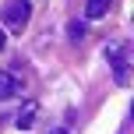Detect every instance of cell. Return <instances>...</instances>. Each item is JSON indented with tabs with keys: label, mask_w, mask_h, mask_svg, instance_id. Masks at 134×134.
Returning a JSON list of instances; mask_svg holds the SVG:
<instances>
[{
	"label": "cell",
	"mask_w": 134,
	"mask_h": 134,
	"mask_svg": "<svg viewBox=\"0 0 134 134\" xmlns=\"http://www.w3.org/2000/svg\"><path fill=\"white\" fill-rule=\"evenodd\" d=\"M106 60L113 64V78H116V85H127V78H131V71H127V64H131V46H127L124 39L106 42Z\"/></svg>",
	"instance_id": "6da1fadb"
},
{
	"label": "cell",
	"mask_w": 134,
	"mask_h": 134,
	"mask_svg": "<svg viewBox=\"0 0 134 134\" xmlns=\"http://www.w3.org/2000/svg\"><path fill=\"white\" fill-rule=\"evenodd\" d=\"M28 18H32V4L28 0H11V4L4 7V28L7 32H25V25H28Z\"/></svg>",
	"instance_id": "7a4b0ae2"
},
{
	"label": "cell",
	"mask_w": 134,
	"mask_h": 134,
	"mask_svg": "<svg viewBox=\"0 0 134 134\" xmlns=\"http://www.w3.org/2000/svg\"><path fill=\"white\" fill-rule=\"evenodd\" d=\"M18 92H21V81L14 78V74L0 71V99H11V95H18Z\"/></svg>",
	"instance_id": "3957f363"
},
{
	"label": "cell",
	"mask_w": 134,
	"mask_h": 134,
	"mask_svg": "<svg viewBox=\"0 0 134 134\" xmlns=\"http://www.w3.org/2000/svg\"><path fill=\"white\" fill-rule=\"evenodd\" d=\"M35 113H39V106H35V102H25V106L18 109V116H14V124H18L21 131H28L35 124Z\"/></svg>",
	"instance_id": "277c9868"
},
{
	"label": "cell",
	"mask_w": 134,
	"mask_h": 134,
	"mask_svg": "<svg viewBox=\"0 0 134 134\" xmlns=\"http://www.w3.org/2000/svg\"><path fill=\"white\" fill-rule=\"evenodd\" d=\"M109 4H113V0H88V4H85V14H88V18H102V14L109 11Z\"/></svg>",
	"instance_id": "5b68a950"
},
{
	"label": "cell",
	"mask_w": 134,
	"mask_h": 134,
	"mask_svg": "<svg viewBox=\"0 0 134 134\" xmlns=\"http://www.w3.org/2000/svg\"><path fill=\"white\" fill-rule=\"evenodd\" d=\"M67 32H71V39H81V35H85V21H71Z\"/></svg>",
	"instance_id": "8992f818"
},
{
	"label": "cell",
	"mask_w": 134,
	"mask_h": 134,
	"mask_svg": "<svg viewBox=\"0 0 134 134\" xmlns=\"http://www.w3.org/2000/svg\"><path fill=\"white\" fill-rule=\"evenodd\" d=\"M4 42H7V39H4V28H0V49H4Z\"/></svg>",
	"instance_id": "52a82bcc"
},
{
	"label": "cell",
	"mask_w": 134,
	"mask_h": 134,
	"mask_svg": "<svg viewBox=\"0 0 134 134\" xmlns=\"http://www.w3.org/2000/svg\"><path fill=\"white\" fill-rule=\"evenodd\" d=\"M49 134H67V131H64V127H57V131H49Z\"/></svg>",
	"instance_id": "ba28073f"
}]
</instances>
